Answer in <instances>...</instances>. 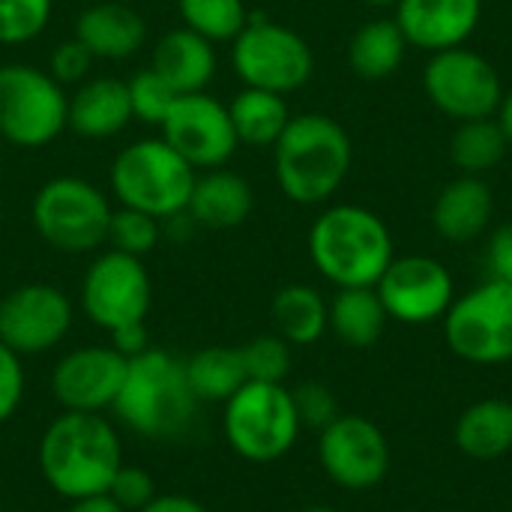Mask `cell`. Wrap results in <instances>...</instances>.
I'll return each instance as SVG.
<instances>
[{"mask_svg":"<svg viewBox=\"0 0 512 512\" xmlns=\"http://www.w3.org/2000/svg\"><path fill=\"white\" fill-rule=\"evenodd\" d=\"M36 462L42 480L66 501L108 495L123 468V450L114 426L102 414L63 411L39 438Z\"/></svg>","mask_w":512,"mask_h":512,"instance_id":"cell-1","label":"cell"},{"mask_svg":"<svg viewBox=\"0 0 512 512\" xmlns=\"http://www.w3.org/2000/svg\"><path fill=\"white\" fill-rule=\"evenodd\" d=\"M354 162L351 135L330 114H297L273 144V174L294 204H324L345 183Z\"/></svg>","mask_w":512,"mask_h":512,"instance_id":"cell-2","label":"cell"},{"mask_svg":"<svg viewBox=\"0 0 512 512\" xmlns=\"http://www.w3.org/2000/svg\"><path fill=\"white\" fill-rule=\"evenodd\" d=\"M309 258L336 288H375L396 258L387 222L360 204H333L309 228Z\"/></svg>","mask_w":512,"mask_h":512,"instance_id":"cell-3","label":"cell"},{"mask_svg":"<svg viewBox=\"0 0 512 512\" xmlns=\"http://www.w3.org/2000/svg\"><path fill=\"white\" fill-rule=\"evenodd\" d=\"M111 411L126 429L150 441H168L189 432L198 399L186 381L183 360L162 348H147L132 357Z\"/></svg>","mask_w":512,"mask_h":512,"instance_id":"cell-4","label":"cell"},{"mask_svg":"<svg viewBox=\"0 0 512 512\" xmlns=\"http://www.w3.org/2000/svg\"><path fill=\"white\" fill-rule=\"evenodd\" d=\"M198 171L162 138L126 144L108 171V186L120 207L141 210L153 219L186 213Z\"/></svg>","mask_w":512,"mask_h":512,"instance_id":"cell-5","label":"cell"},{"mask_svg":"<svg viewBox=\"0 0 512 512\" xmlns=\"http://www.w3.org/2000/svg\"><path fill=\"white\" fill-rule=\"evenodd\" d=\"M69 129V96L48 69L0 63V138L21 150L48 147Z\"/></svg>","mask_w":512,"mask_h":512,"instance_id":"cell-6","label":"cell"},{"mask_svg":"<svg viewBox=\"0 0 512 512\" xmlns=\"http://www.w3.org/2000/svg\"><path fill=\"white\" fill-rule=\"evenodd\" d=\"M108 195L84 177H51L45 180L30 204L36 234L57 252L84 255L105 243L111 219Z\"/></svg>","mask_w":512,"mask_h":512,"instance_id":"cell-7","label":"cell"},{"mask_svg":"<svg viewBox=\"0 0 512 512\" xmlns=\"http://www.w3.org/2000/svg\"><path fill=\"white\" fill-rule=\"evenodd\" d=\"M228 447L246 462L282 459L300 435V417L291 390L282 384L246 381L228 402L222 417Z\"/></svg>","mask_w":512,"mask_h":512,"instance_id":"cell-8","label":"cell"},{"mask_svg":"<svg viewBox=\"0 0 512 512\" xmlns=\"http://www.w3.org/2000/svg\"><path fill=\"white\" fill-rule=\"evenodd\" d=\"M231 66L243 87L288 96L309 84L315 72V54L309 42L288 24L252 15L231 42Z\"/></svg>","mask_w":512,"mask_h":512,"instance_id":"cell-9","label":"cell"},{"mask_svg":"<svg viewBox=\"0 0 512 512\" xmlns=\"http://www.w3.org/2000/svg\"><path fill=\"white\" fill-rule=\"evenodd\" d=\"M444 336L456 357L474 366H501L512 360V285L486 279L465 297H456L444 315Z\"/></svg>","mask_w":512,"mask_h":512,"instance_id":"cell-10","label":"cell"},{"mask_svg":"<svg viewBox=\"0 0 512 512\" xmlns=\"http://www.w3.org/2000/svg\"><path fill=\"white\" fill-rule=\"evenodd\" d=\"M423 87L429 102L459 123L495 117L504 99L498 69L465 45L432 54L423 72Z\"/></svg>","mask_w":512,"mask_h":512,"instance_id":"cell-11","label":"cell"},{"mask_svg":"<svg viewBox=\"0 0 512 512\" xmlns=\"http://www.w3.org/2000/svg\"><path fill=\"white\" fill-rule=\"evenodd\" d=\"M150 303L153 285L144 258L108 249L87 267L81 279V309L105 333L144 324Z\"/></svg>","mask_w":512,"mask_h":512,"instance_id":"cell-12","label":"cell"},{"mask_svg":"<svg viewBox=\"0 0 512 512\" xmlns=\"http://www.w3.org/2000/svg\"><path fill=\"white\" fill-rule=\"evenodd\" d=\"M159 129L162 141L174 147L195 171L225 168V162L240 147L228 105H222L207 90L177 96Z\"/></svg>","mask_w":512,"mask_h":512,"instance_id":"cell-13","label":"cell"},{"mask_svg":"<svg viewBox=\"0 0 512 512\" xmlns=\"http://www.w3.org/2000/svg\"><path fill=\"white\" fill-rule=\"evenodd\" d=\"M69 327L72 300L48 282H27L0 297V342L18 357L57 348Z\"/></svg>","mask_w":512,"mask_h":512,"instance_id":"cell-14","label":"cell"},{"mask_svg":"<svg viewBox=\"0 0 512 512\" xmlns=\"http://www.w3.org/2000/svg\"><path fill=\"white\" fill-rule=\"evenodd\" d=\"M384 309L399 324H432L447 315L456 300V285L450 270L429 255L393 258L375 285Z\"/></svg>","mask_w":512,"mask_h":512,"instance_id":"cell-15","label":"cell"},{"mask_svg":"<svg viewBox=\"0 0 512 512\" xmlns=\"http://www.w3.org/2000/svg\"><path fill=\"white\" fill-rule=\"evenodd\" d=\"M318 459L336 486L348 492H363L387 477L390 444L372 420L360 414H339L321 432Z\"/></svg>","mask_w":512,"mask_h":512,"instance_id":"cell-16","label":"cell"},{"mask_svg":"<svg viewBox=\"0 0 512 512\" xmlns=\"http://www.w3.org/2000/svg\"><path fill=\"white\" fill-rule=\"evenodd\" d=\"M129 360L111 345H84L63 354L51 372V393L63 411L102 414L114 408Z\"/></svg>","mask_w":512,"mask_h":512,"instance_id":"cell-17","label":"cell"},{"mask_svg":"<svg viewBox=\"0 0 512 512\" xmlns=\"http://www.w3.org/2000/svg\"><path fill=\"white\" fill-rule=\"evenodd\" d=\"M483 18V0H399L396 24L408 45L429 54L465 45Z\"/></svg>","mask_w":512,"mask_h":512,"instance_id":"cell-18","label":"cell"},{"mask_svg":"<svg viewBox=\"0 0 512 512\" xmlns=\"http://www.w3.org/2000/svg\"><path fill=\"white\" fill-rule=\"evenodd\" d=\"M75 39L84 42L96 60H126L141 51L147 24L132 3L99 0L78 15Z\"/></svg>","mask_w":512,"mask_h":512,"instance_id":"cell-19","label":"cell"},{"mask_svg":"<svg viewBox=\"0 0 512 512\" xmlns=\"http://www.w3.org/2000/svg\"><path fill=\"white\" fill-rule=\"evenodd\" d=\"M492 213H495L492 186L483 177L462 174L438 192L432 207V225L450 243H471L489 231Z\"/></svg>","mask_w":512,"mask_h":512,"instance_id":"cell-20","label":"cell"},{"mask_svg":"<svg viewBox=\"0 0 512 512\" xmlns=\"http://www.w3.org/2000/svg\"><path fill=\"white\" fill-rule=\"evenodd\" d=\"M132 123L129 87L120 78L96 75L75 87L69 96V129L81 138L102 141L120 135Z\"/></svg>","mask_w":512,"mask_h":512,"instance_id":"cell-21","label":"cell"},{"mask_svg":"<svg viewBox=\"0 0 512 512\" xmlns=\"http://www.w3.org/2000/svg\"><path fill=\"white\" fill-rule=\"evenodd\" d=\"M252 207H255V192L249 180L228 168H213L195 177L186 216L192 219V225L210 231H228L243 225L252 216Z\"/></svg>","mask_w":512,"mask_h":512,"instance_id":"cell-22","label":"cell"},{"mask_svg":"<svg viewBox=\"0 0 512 512\" xmlns=\"http://www.w3.org/2000/svg\"><path fill=\"white\" fill-rule=\"evenodd\" d=\"M150 69L177 93H201L216 75V48L204 36L192 33L189 27L168 30L156 48Z\"/></svg>","mask_w":512,"mask_h":512,"instance_id":"cell-23","label":"cell"},{"mask_svg":"<svg viewBox=\"0 0 512 512\" xmlns=\"http://www.w3.org/2000/svg\"><path fill=\"white\" fill-rule=\"evenodd\" d=\"M456 447L480 462L501 459L512 450V402L480 399L456 420Z\"/></svg>","mask_w":512,"mask_h":512,"instance_id":"cell-24","label":"cell"},{"mask_svg":"<svg viewBox=\"0 0 512 512\" xmlns=\"http://www.w3.org/2000/svg\"><path fill=\"white\" fill-rule=\"evenodd\" d=\"M408 54V39L396 18H375L366 21L348 45V63L357 78L363 81H384L390 78Z\"/></svg>","mask_w":512,"mask_h":512,"instance_id":"cell-25","label":"cell"},{"mask_svg":"<svg viewBox=\"0 0 512 512\" xmlns=\"http://www.w3.org/2000/svg\"><path fill=\"white\" fill-rule=\"evenodd\" d=\"M228 114L243 147H273L285 132L288 120L294 117L285 96L258 87H243L231 99Z\"/></svg>","mask_w":512,"mask_h":512,"instance_id":"cell-26","label":"cell"},{"mask_svg":"<svg viewBox=\"0 0 512 512\" xmlns=\"http://www.w3.org/2000/svg\"><path fill=\"white\" fill-rule=\"evenodd\" d=\"M327 309H330V330L348 348H372L390 321L375 288H339V294L333 297V303H327Z\"/></svg>","mask_w":512,"mask_h":512,"instance_id":"cell-27","label":"cell"},{"mask_svg":"<svg viewBox=\"0 0 512 512\" xmlns=\"http://www.w3.org/2000/svg\"><path fill=\"white\" fill-rule=\"evenodd\" d=\"M183 366L198 405H213V402L225 405L249 381L240 348H228V345H207L195 351L189 360H183Z\"/></svg>","mask_w":512,"mask_h":512,"instance_id":"cell-28","label":"cell"},{"mask_svg":"<svg viewBox=\"0 0 512 512\" xmlns=\"http://www.w3.org/2000/svg\"><path fill=\"white\" fill-rule=\"evenodd\" d=\"M273 324L288 345H315L330 327L324 297L309 285H285L273 297Z\"/></svg>","mask_w":512,"mask_h":512,"instance_id":"cell-29","label":"cell"},{"mask_svg":"<svg viewBox=\"0 0 512 512\" xmlns=\"http://www.w3.org/2000/svg\"><path fill=\"white\" fill-rule=\"evenodd\" d=\"M510 150V141L498 123V117L483 120H465L456 126L450 138V159L462 174L483 177L489 168H495L504 153Z\"/></svg>","mask_w":512,"mask_h":512,"instance_id":"cell-30","label":"cell"},{"mask_svg":"<svg viewBox=\"0 0 512 512\" xmlns=\"http://www.w3.org/2000/svg\"><path fill=\"white\" fill-rule=\"evenodd\" d=\"M180 21L207 42H234L249 24V9L243 0H177Z\"/></svg>","mask_w":512,"mask_h":512,"instance_id":"cell-31","label":"cell"},{"mask_svg":"<svg viewBox=\"0 0 512 512\" xmlns=\"http://www.w3.org/2000/svg\"><path fill=\"white\" fill-rule=\"evenodd\" d=\"M162 237V228H159V219L141 213V210H132V207H117L111 210V219H108V234H105V243L123 255H135V258H144L156 249Z\"/></svg>","mask_w":512,"mask_h":512,"instance_id":"cell-32","label":"cell"},{"mask_svg":"<svg viewBox=\"0 0 512 512\" xmlns=\"http://www.w3.org/2000/svg\"><path fill=\"white\" fill-rule=\"evenodd\" d=\"M246 378L261 384H282L291 372V345L276 336H255L240 348Z\"/></svg>","mask_w":512,"mask_h":512,"instance_id":"cell-33","label":"cell"},{"mask_svg":"<svg viewBox=\"0 0 512 512\" xmlns=\"http://www.w3.org/2000/svg\"><path fill=\"white\" fill-rule=\"evenodd\" d=\"M54 0H0V45H24L51 21Z\"/></svg>","mask_w":512,"mask_h":512,"instance_id":"cell-34","label":"cell"},{"mask_svg":"<svg viewBox=\"0 0 512 512\" xmlns=\"http://www.w3.org/2000/svg\"><path fill=\"white\" fill-rule=\"evenodd\" d=\"M129 87V105H132V120H141V123H150V126H159L165 120V114L171 111L177 93L147 66L141 69L138 75H132L126 81Z\"/></svg>","mask_w":512,"mask_h":512,"instance_id":"cell-35","label":"cell"},{"mask_svg":"<svg viewBox=\"0 0 512 512\" xmlns=\"http://www.w3.org/2000/svg\"><path fill=\"white\" fill-rule=\"evenodd\" d=\"M291 399H294L300 426H306V429L324 432L339 417V402H336L333 390L318 381H303L300 387L291 390Z\"/></svg>","mask_w":512,"mask_h":512,"instance_id":"cell-36","label":"cell"},{"mask_svg":"<svg viewBox=\"0 0 512 512\" xmlns=\"http://www.w3.org/2000/svg\"><path fill=\"white\" fill-rule=\"evenodd\" d=\"M93 63H96V57L87 51V45L72 36V39H63L60 45H54V51L48 57V75L63 87L81 84L90 78Z\"/></svg>","mask_w":512,"mask_h":512,"instance_id":"cell-37","label":"cell"},{"mask_svg":"<svg viewBox=\"0 0 512 512\" xmlns=\"http://www.w3.org/2000/svg\"><path fill=\"white\" fill-rule=\"evenodd\" d=\"M108 498H111L123 512L144 510V507L156 498L153 477H150L144 468L123 465V468L114 474L111 486H108Z\"/></svg>","mask_w":512,"mask_h":512,"instance_id":"cell-38","label":"cell"},{"mask_svg":"<svg viewBox=\"0 0 512 512\" xmlns=\"http://www.w3.org/2000/svg\"><path fill=\"white\" fill-rule=\"evenodd\" d=\"M24 399V369L21 357L0 342V426L9 423Z\"/></svg>","mask_w":512,"mask_h":512,"instance_id":"cell-39","label":"cell"},{"mask_svg":"<svg viewBox=\"0 0 512 512\" xmlns=\"http://www.w3.org/2000/svg\"><path fill=\"white\" fill-rule=\"evenodd\" d=\"M486 267H489V279L512 285V222H504L492 231L486 246Z\"/></svg>","mask_w":512,"mask_h":512,"instance_id":"cell-40","label":"cell"},{"mask_svg":"<svg viewBox=\"0 0 512 512\" xmlns=\"http://www.w3.org/2000/svg\"><path fill=\"white\" fill-rule=\"evenodd\" d=\"M111 336V348L117 354H123L126 360L138 357L141 351L150 348V339H147V327L144 324H132V327H123V330H114L108 333Z\"/></svg>","mask_w":512,"mask_h":512,"instance_id":"cell-41","label":"cell"},{"mask_svg":"<svg viewBox=\"0 0 512 512\" xmlns=\"http://www.w3.org/2000/svg\"><path fill=\"white\" fill-rule=\"evenodd\" d=\"M138 512H207V507L189 495H156L144 510Z\"/></svg>","mask_w":512,"mask_h":512,"instance_id":"cell-42","label":"cell"},{"mask_svg":"<svg viewBox=\"0 0 512 512\" xmlns=\"http://www.w3.org/2000/svg\"><path fill=\"white\" fill-rule=\"evenodd\" d=\"M66 512H123L108 495H93V498H78V501H69V510Z\"/></svg>","mask_w":512,"mask_h":512,"instance_id":"cell-43","label":"cell"},{"mask_svg":"<svg viewBox=\"0 0 512 512\" xmlns=\"http://www.w3.org/2000/svg\"><path fill=\"white\" fill-rule=\"evenodd\" d=\"M495 117H498V123H501V129H504V135H507L512 147V90H504V99H501V108H498Z\"/></svg>","mask_w":512,"mask_h":512,"instance_id":"cell-44","label":"cell"},{"mask_svg":"<svg viewBox=\"0 0 512 512\" xmlns=\"http://www.w3.org/2000/svg\"><path fill=\"white\" fill-rule=\"evenodd\" d=\"M360 3H366L372 9H387V6H396L399 0H360Z\"/></svg>","mask_w":512,"mask_h":512,"instance_id":"cell-45","label":"cell"},{"mask_svg":"<svg viewBox=\"0 0 512 512\" xmlns=\"http://www.w3.org/2000/svg\"><path fill=\"white\" fill-rule=\"evenodd\" d=\"M303 512H336V510H330V507H309V510H303Z\"/></svg>","mask_w":512,"mask_h":512,"instance_id":"cell-46","label":"cell"},{"mask_svg":"<svg viewBox=\"0 0 512 512\" xmlns=\"http://www.w3.org/2000/svg\"><path fill=\"white\" fill-rule=\"evenodd\" d=\"M120 3H135V0H120Z\"/></svg>","mask_w":512,"mask_h":512,"instance_id":"cell-47","label":"cell"},{"mask_svg":"<svg viewBox=\"0 0 512 512\" xmlns=\"http://www.w3.org/2000/svg\"><path fill=\"white\" fill-rule=\"evenodd\" d=\"M0 147H3V138H0Z\"/></svg>","mask_w":512,"mask_h":512,"instance_id":"cell-48","label":"cell"},{"mask_svg":"<svg viewBox=\"0 0 512 512\" xmlns=\"http://www.w3.org/2000/svg\"><path fill=\"white\" fill-rule=\"evenodd\" d=\"M0 489H3V480H0Z\"/></svg>","mask_w":512,"mask_h":512,"instance_id":"cell-49","label":"cell"}]
</instances>
